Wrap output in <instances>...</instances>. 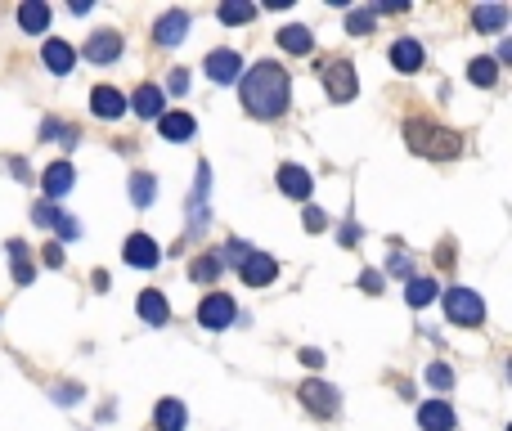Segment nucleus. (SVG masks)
<instances>
[{
  "instance_id": "obj_1",
  "label": "nucleus",
  "mask_w": 512,
  "mask_h": 431,
  "mask_svg": "<svg viewBox=\"0 0 512 431\" xmlns=\"http://www.w3.org/2000/svg\"><path fill=\"white\" fill-rule=\"evenodd\" d=\"M239 95H243V108H248V117L274 122V117L288 113L292 77L283 72V63H274V59H256L252 68L239 77Z\"/></svg>"
},
{
  "instance_id": "obj_2",
  "label": "nucleus",
  "mask_w": 512,
  "mask_h": 431,
  "mask_svg": "<svg viewBox=\"0 0 512 431\" xmlns=\"http://www.w3.org/2000/svg\"><path fill=\"white\" fill-rule=\"evenodd\" d=\"M405 144L414 153H423V158H459L463 153L459 135L445 131V126H436V122H423V117L405 122Z\"/></svg>"
},
{
  "instance_id": "obj_3",
  "label": "nucleus",
  "mask_w": 512,
  "mask_h": 431,
  "mask_svg": "<svg viewBox=\"0 0 512 431\" xmlns=\"http://www.w3.org/2000/svg\"><path fill=\"white\" fill-rule=\"evenodd\" d=\"M445 315H450V324H459V328H481L486 324V301L477 297L472 288H445Z\"/></svg>"
},
{
  "instance_id": "obj_4",
  "label": "nucleus",
  "mask_w": 512,
  "mask_h": 431,
  "mask_svg": "<svg viewBox=\"0 0 512 431\" xmlns=\"http://www.w3.org/2000/svg\"><path fill=\"white\" fill-rule=\"evenodd\" d=\"M324 90L333 95V104H351L355 95H360V81H355V68L346 59H328L324 68Z\"/></svg>"
},
{
  "instance_id": "obj_5",
  "label": "nucleus",
  "mask_w": 512,
  "mask_h": 431,
  "mask_svg": "<svg viewBox=\"0 0 512 431\" xmlns=\"http://www.w3.org/2000/svg\"><path fill=\"white\" fill-rule=\"evenodd\" d=\"M234 315H239V306H234V297H225V292H207V297L198 301V324H203L207 333H221V328H230Z\"/></svg>"
},
{
  "instance_id": "obj_6",
  "label": "nucleus",
  "mask_w": 512,
  "mask_h": 431,
  "mask_svg": "<svg viewBox=\"0 0 512 431\" xmlns=\"http://www.w3.org/2000/svg\"><path fill=\"white\" fill-rule=\"evenodd\" d=\"M297 400L310 409L315 418H333L337 409H342V400H337V387H328V382H319V378H306L297 387Z\"/></svg>"
},
{
  "instance_id": "obj_7",
  "label": "nucleus",
  "mask_w": 512,
  "mask_h": 431,
  "mask_svg": "<svg viewBox=\"0 0 512 431\" xmlns=\"http://www.w3.org/2000/svg\"><path fill=\"white\" fill-rule=\"evenodd\" d=\"M207 194H212V162H198V180H194V203H189V234H203L212 225V207H207Z\"/></svg>"
},
{
  "instance_id": "obj_8",
  "label": "nucleus",
  "mask_w": 512,
  "mask_h": 431,
  "mask_svg": "<svg viewBox=\"0 0 512 431\" xmlns=\"http://www.w3.org/2000/svg\"><path fill=\"white\" fill-rule=\"evenodd\" d=\"M189 27H194V18L185 14V9H167V14L153 23V45H162V50H171V45H180L189 36Z\"/></svg>"
},
{
  "instance_id": "obj_9",
  "label": "nucleus",
  "mask_w": 512,
  "mask_h": 431,
  "mask_svg": "<svg viewBox=\"0 0 512 431\" xmlns=\"http://www.w3.org/2000/svg\"><path fill=\"white\" fill-rule=\"evenodd\" d=\"M239 279L248 283V288H270V283L279 279V261H274L270 252H256V247H252L248 261L239 265Z\"/></svg>"
},
{
  "instance_id": "obj_10",
  "label": "nucleus",
  "mask_w": 512,
  "mask_h": 431,
  "mask_svg": "<svg viewBox=\"0 0 512 431\" xmlns=\"http://www.w3.org/2000/svg\"><path fill=\"white\" fill-rule=\"evenodd\" d=\"M158 135L167 144H189L198 135V122L194 113H185V108H167V113L158 117Z\"/></svg>"
},
{
  "instance_id": "obj_11",
  "label": "nucleus",
  "mask_w": 512,
  "mask_h": 431,
  "mask_svg": "<svg viewBox=\"0 0 512 431\" xmlns=\"http://www.w3.org/2000/svg\"><path fill=\"white\" fill-rule=\"evenodd\" d=\"M126 113L144 117V122H153V117L167 113V95H162V86H153V81H144V86H135V95L126 99Z\"/></svg>"
},
{
  "instance_id": "obj_12",
  "label": "nucleus",
  "mask_w": 512,
  "mask_h": 431,
  "mask_svg": "<svg viewBox=\"0 0 512 431\" xmlns=\"http://www.w3.org/2000/svg\"><path fill=\"white\" fill-rule=\"evenodd\" d=\"M122 50H126V41L104 27V32H95L86 45H81V59H86V63H117V59H122Z\"/></svg>"
},
{
  "instance_id": "obj_13",
  "label": "nucleus",
  "mask_w": 512,
  "mask_h": 431,
  "mask_svg": "<svg viewBox=\"0 0 512 431\" xmlns=\"http://www.w3.org/2000/svg\"><path fill=\"white\" fill-rule=\"evenodd\" d=\"M203 72L216 81V86H230V81H239V77H243L239 50H212V54L203 59Z\"/></svg>"
},
{
  "instance_id": "obj_14",
  "label": "nucleus",
  "mask_w": 512,
  "mask_h": 431,
  "mask_svg": "<svg viewBox=\"0 0 512 431\" xmlns=\"http://www.w3.org/2000/svg\"><path fill=\"white\" fill-rule=\"evenodd\" d=\"M32 225L54 229V234H59V238H81V225H77V220H72L68 212H59V207H54V203H45V198L32 207Z\"/></svg>"
},
{
  "instance_id": "obj_15",
  "label": "nucleus",
  "mask_w": 512,
  "mask_h": 431,
  "mask_svg": "<svg viewBox=\"0 0 512 431\" xmlns=\"http://www.w3.org/2000/svg\"><path fill=\"white\" fill-rule=\"evenodd\" d=\"M122 261L135 265V270H153V265L162 261V247L153 243L149 234H131L126 238V247H122Z\"/></svg>"
},
{
  "instance_id": "obj_16",
  "label": "nucleus",
  "mask_w": 512,
  "mask_h": 431,
  "mask_svg": "<svg viewBox=\"0 0 512 431\" xmlns=\"http://www.w3.org/2000/svg\"><path fill=\"white\" fill-rule=\"evenodd\" d=\"M72 180H77V171H72V162H50V167L41 171V189H45V203H54V198H63L72 189Z\"/></svg>"
},
{
  "instance_id": "obj_17",
  "label": "nucleus",
  "mask_w": 512,
  "mask_h": 431,
  "mask_svg": "<svg viewBox=\"0 0 512 431\" xmlns=\"http://www.w3.org/2000/svg\"><path fill=\"white\" fill-rule=\"evenodd\" d=\"M41 59H45V72H54V77H68V72L77 68V50H72L68 41H59V36H50V41H45Z\"/></svg>"
},
{
  "instance_id": "obj_18",
  "label": "nucleus",
  "mask_w": 512,
  "mask_h": 431,
  "mask_svg": "<svg viewBox=\"0 0 512 431\" xmlns=\"http://www.w3.org/2000/svg\"><path fill=\"white\" fill-rule=\"evenodd\" d=\"M135 315L144 319V324H153V328H162L171 319V306H167V297H162L158 288H144L140 297H135Z\"/></svg>"
},
{
  "instance_id": "obj_19",
  "label": "nucleus",
  "mask_w": 512,
  "mask_h": 431,
  "mask_svg": "<svg viewBox=\"0 0 512 431\" xmlns=\"http://www.w3.org/2000/svg\"><path fill=\"white\" fill-rule=\"evenodd\" d=\"M90 113L104 117V122H113V117L126 113V95L117 86H95L90 90Z\"/></svg>"
},
{
  "instance_id": "obj_20",
  "label": "nucleus",
  "mask_w": 512,
  "mask_h": 431,
  "mask_svg": "<svg viewBox=\"0 0 512 431\" xmlns=\"http://www.w3.org/2000/svg\"><path fill=\"white\" fill-rule=\"evenodd\" d=\"M310 189H315V180H310V171H306V167H297V162H283V167H279V194L301 198V203H306V198H310Z\"/></svg>"
},
{
  "instance_id": "obj_21",
  "label": "nucleus",
  "mask_w": 512,
  "mask_h": 431,
  "mask_svg": "<svg viewBox=\"0 0 512 431\" xmlns=\"http://www.w3.org/2000/svg\"><path fill=\"white\" fill-rule=\"evenodd\" d=\"M418 427L423 431H454L459 427V418H454L450 400H427V405L418 409Z\"/></svg>"
},
{
  "instance_id": "obj_22",
  "label": "nucleus",
  "mask_w": 512,
  "mask_h": 431,
  "mask_svg": "<svg viewBox=\"0 0 512 431\" xmlns=\"http://www.w3.org/2000/svg\"><path fill=\"white\" fill-rule=\"evenodd\" d=\"M153 427H158V431H185L189 427V409L180 405L176 396L158 400V409H153Z\"/></svg>"
},
{
  "instance_id": "obj_23",
  "label": "nucleus",
  "mask_w": 512,
  "mask_h": 431,
  "mask_svg": "<svg viewBox=\"0 0 512 431\" xmlns=\"http://www.w3.org/2000/svg\"><path fill=\"white\" fill-rule=\"evenodd\" d=\"M423 45L414 41V36H400L396 45H391V63H396V72H423Z\"/></svg>"
},
{
  "instance_id": "obj_24",
  "label": "nucleus",
  "mask_w": 512,
  "mask_h": 431,
  "mask_svg": "<svg viewBox=\"0 0 512 431\" xmlns=\"http://www.w3.org/2000/svg\"><path fill=\"white\" fill-rule=\"evenodd\" d=\"M18 27H23L27 36H41L45 27H50V5H45V0H23V5H18Z\"/></svg>"
},
{
  "instance_id": "obj_25",
  "label": "nucleus",
  "mask_w": 512,
  "mask_h": 431,
  "mask_svg": "<svg viewBox=\"0 0 512 431\" xmlns=\"http://www.w3.org/2000/svg\"><path fill=\"white\" fill-rule=\"evenodd\" d=\"M508 18H512L508 5H477L472 9V27H477V32H504Z\"/></svg>"
},
{
  "instance_id": "obj_26",
  "label": "nucleus",
  "mask_w": 512,
  "mask_h": 431,
  "mask_svg": "<svg viewBox=\"0 0 512 431\" xmlns=\"http://www.w3.org/2000/svg\"><path fill=\"white\" fill-rule=\"evenodd\" d=\"M279 45L288 54H310V50H315V36H310V27L288 23V27H279Z\"/></svg>"
},
{
  "instance_id": "obj_27",
  "label": "nucleus",
  "mask_w": 512,
  "mask_h": 431,
  "mask_svg": "<svg viewBox=\"0 0 512 431\" xmlns=\"http://www.w3.org/2000/svg\"><path fill=\"white\" fill-rule=\"evenodd\" d=\"M5 252H9V261H14V283H18V288H27V283L36 279L32 261H27V243H23V238H9Z\"/></svg>"
},
{
  "instance_id": "obj_28",
  "label": "nucleus",
  "mask_w": 512,
  "mask_h": 431,
  "mask_svg": "<svg viewBox=\"0 0 512 431\" xmlns=\"http://www.w3.org/2000/svg\"><path fill=\"white\" fill-rule=\"evenodd\" d=\"M441 297V288H436V279H409L405 283V301L414 310H423V306H432V301Z\"/></svg>"
},
{
  "instance_id": "obj_29",
  "label": "nucleus",
  "mask_w": 512,
  "mask_h": 431,
  "mask_svg": "<svg viewBox=\"0 0 512 431\" xmlns=\"http://www.w3.org/2000/svg\"><path fill=\"white\" fill-rule=\"evenodd\" d=\"M221 270H225V265H221V256H216V252H203L198 261H189V279H194V283H216V279H221Z\"/></svg>"
},
{
  "instance_id": "obj_30",
  "label": "nucleus",
  "mask_w": 512,
  "mask_h": 431,
  "mask_svg": "<svg viewBox=\"0 0 512 431\" xmlns=\"http://www.w3.org/2000/svg\"><path fill=\"white\" fill-rule=\"evenodd\" d=\"M153 198H158V180H153L149 171H135L131 176V203L144 212V207H153Z\"/></svg>"
},
{
  "instance_id": "obj_31",
  "label": "nucleus",
  "mask_w": 512,
  "mask_h": 431,
  "mask_svg": "<svg viewBox=\"0 0 512 431\" xmlns=\"http://www.w3.org/2000/svg\"><path fill=\"white\" fill-rule=\"evenodd\" d=\"M216 18H221L225 27H243V23H252V18H256V5H243V0H230V5H221V9H216Z\"/></svg>"
},
{
  "instance_id": "obj_32",
  "label": "nucleus",
  "mask_w": 512,
  "mask_h": 431,
  "mask_svg": "<svg viewBox=\"0 0 512 431\" xmlns=\"http://www.w3.org/2000/svg\"><path fill=\"white\" fill-rule=\"evenodd\" d=\"M468 81H472V86H495V81H499V63L486 59V54H481V59H472L468 63Z\"/></svg>"
},
{
  "instance_id": "obj_33",
  "label": "nucleus",
  "mask_w": 512,
  "mask_h": 431,
  "mask_svg": "<svg viewBox=\"0 0 512 431\" xmlns=\"http://www.w3.org/2000/svg\"><path fill=\"white\" fill-rule=\"evenodd\" d=\"M373 27H378V14H373V9H351V14H346V32L351 36H369Z\"/></svg>"
},
{
  "instance_id": "obj_34",
  "label": "nucleus",
  "mask_w": 512,
  "mask_h": 431,
  "mask_svg": "<svg viewBox=\"0 0 512 431\" xmlns=\"http://www.w3.org/2000/svg\"><path fill=\"white\" fill-rule=\"evenodd\" d=\"M248 252H252V247L243 243V238H230V243H225L216 256H221V265H243V261H248Z\"/></svg>"
},
{
  "instance_id": "obj_35",
  "label": "nucleus",
  "mask_w": 512,
  "mask_h": 431,
  "mask_svg": "<svg viewBox=\"0 0 512 431\" xmlns=\"http://www.w3.org/2000/svg\"><path fill=\"white\" fill-rule=\"evenodd\" d=\"M427 382H432L436 391H450L454 387V369L450 364H432V369H427Z\"/></svg>"
},
{
  "instance_id": "obj_36",
  "label": "nucleus",
  "mask_w": 512,
  "mask_h": 431,
  "mask_svg": "<svg viewBox=\"0 0 512 431\" xmlns=\"http://www.w3.org/2000/svg\"><path fill=\"white\" fill-rule=\"evenodd\" d=\"M167 90H171V95H189V68H171Z\"/></svg>"
},
{
  "instance_id": "obj_37",
  "label": "nucleus",
  "mask_w": 512,
  "mask_h": 431,
  "mask_svg": "<svg viewBox=\"0 0 512 431\" xmlns=\"http://www.w3.org/2000/svg\"><path fill=\"white\" fill-rule=\"evenodd\" d=\"M306 229H310V234H324V229H328V212H319V207H306Z\"/></svg>"
},
{
  "instance_id": "obj_38",
  "label": "nucleus",
  "mask_w": 512,
  "mask_h": 431,
  "mask_svg": "<svg viewBox=\"0 0 512 431\" xmlns=\"http://www.w3.org/2000/svg\"><path fill=\"white\" fill-rule=\"evenodd\" d=\"M41 261L50 265V270H59V265H63V243H45L41 247Z\"/></svg>"
},
{
  "instance_id": "obj_39",
  "label": "nucleus",
  "mask_w": 512,
  "mask_h": 431,
  "mask_svg": "<svg viewBox=\"0 0 512 431\" xmlns=\"http://www.w3.org/2000/svg\"><path fill=\"white\" fill-rule=\"evenodd\" d=\"M360 292L378 297V292H382V274H378V270H364V274H360Z\"/></svg>"
},
{
  "instance_id": "obj_40",
  "label": "nucleus",
  "mask_w": 512,
  "mask_h": 431,
  "mask_svg": "<svg viewBox=\"0 0 512 431\" xmlns=\"http://www.w3.org/2000/svg\"><path fill=\"white\" fill-rule=\"evenodd\" d=\"M297 360L306 364V369H319V364H324V351H315V346H301V351H297Z\"/></svg>"
},
{
  "instance_id": "obj_41",
  "label": "nucleus",
  "mask_w": 512,
  "mask_h": 431,
  "mask_svg": "<svg viewBox=\"0 0 512 431\" xmlns=\"http://www.w3.org/2000/svg\"><path fill=\"white\" fill-rule=\"evenodd\" d=\"M387 270H391V274H405V279H409V256H400V252H396V256L387 261Z\"/></svg>"
},
{
  "instance_id": "obj_42",
  "label": "nucleus",
  "mask_w": 512,
  "mask_h": 431,
  "mask_svg": "<svg viewBox=\"0 0 512 431\" xmlns=\"http://www.w3.org/2000/svg\"><path fill=\"white\" fill-rule=\"evenodd\" d=\"M81 391L77 387H54V400H59V405H72V400H77Z\"/></svg>"
},
{
  "instance_id": "obj_43",
  "label": "nucleus",
  "mask_w": 512,
  "mask_h": 431,
  "mask_svg": "<svg viewBox=\"0 0 512 431\" xmlns=\"http://www.w3.org/2000/svg\"><path fill=\"white\" fill-rule=\"evenodd\" d=\"M9 171H14L18 180H32V171H27V162H23V158H9Z\"/></svg>"
},
{
  "instance_id": "obj_44",
  "label": "nucleus",
  "mask_w": 512,
  "mask_h": 431,
  "mask_svg": "<svg viewBox=\"0 0 512 431\" xmlns=\"http://www.w3.org/2000/svg\"><path fill=\"white\" fill-rule=\"evenodd\" d=\"M355 238H360V225H355V220H346V225H342V243H346V247H351V243H355Z\"/></svg>"
},
{
  "instance_id": "obj_45",
  "label": "nucleus",
  "mask_w": 512,
  "mask_h": 431,
  "mask_svg": "<svg viewBox=\"0 0 512 431\" xmlns=\"http://www.w3.org/2000/svg\"><path fill=\"white\" fill-rule=\"evenodd\" d=\"M495 63H512V41L499 45V59H495Z\"/></svg>"
}]
</instances>
